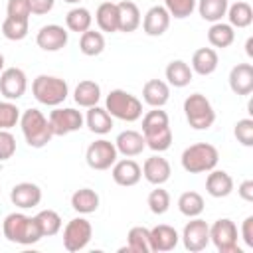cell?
I'll return each mask as SVG.
<instances>
[{"label": "cell", "mask_w": 253, "mask_h": 253, "mask_svg": "<svg viewBox=\"0 0 253 253\" xmlns=\"http://www.w3.org/2000/svg\"><path fill=\"white\" fill-rule=\"evenodd\" d=\"M2 233L10 243L18 245H34L43 237L36 217H30L22 211H12L4 217Z\"/></svg>", "instance_id": "1"}, {"label": "cell", "mask_w": 253, "mask_h": 253, "mask_svg": "<svg viewBox=\"0 0 253 253\" xmlns=\"http://www.w3.org/2000/svg\"><path fill=\"white\" fill-rule=\"evenodd\" d=\"M18 125L22 128V134H24L26 144L30 148H43L53 138L49 121L40 109H26L20 115V123Z\"/></svg>", "instance_id": "2"}, {"label": "cell", "mask_w": 253, "mask_h": 253, "mask_svg": "<svg viewBox=\"0 0 253 253\" xmlns=\"http://www.w3.org/2000/svg\"><path fill=\"white\" fill-rule=\"evenodd\" d=\"M219 150L210 142H196L184 148L180 156V164L190 174H204L217 166Z\"/></svg>", "instance_id": "3"}, {"label": "cell", "mask_w": 253, "mask_h": 253, "mask_svg": "<svg viewBox=\"0 0 253 253\" xmlns=\"http://www.w3.org/2000/svg\"><path fill=\"white\" fill-rule=\"evenodd\" d=\"M32 95L40 105L45 107H59L69 97V85L65 79L57 75H38L32 81Z\"/></svg>", "instance_id": "4"}, {"label": "cell", "mask_w": 253, "mask_h": 253, "mask_svg": "<svg viewBox=\"0 0 253 253\" xmlns=\"http://www.w3.org/2000/svg\"><path fill=\"white\" fill-rule=\"evenodd\" d=\"M105 109L113 119H119L125 123H134L142 117V101L125 89L109 91L105 99Z\"/></svg>", "instance_id": "5"}, {"label": "cell", "mask_w": 253, "mask_h": 253, "mask_svg": "<svg viewBox=\"0 0 253 253\" xmlns=\"http://www.w3.org/2000/svg\"><path fill=\"white\" fill-rule=\"evenodd\" d=\"M184 115L194 130H208L215 123L213 105L202 93H192L184 99Z\"/></svg>", "instance_id": "6"}, {"label": "cell", "mask_w": 253, "mask_h": 253, "mask_svg": "<svg viewBox=\"0 0 253 253\" xmlns=\"http://www.w3.org/2000/svg\"><path fill=\"white\" fill-rule=\"evenodd\" d=\"M210 243L219 253H241L237 245V225L229 217H219L210 225Z\"/></svg>", "instance_id": "7"}, {"label": "cell", "mask_w": 253, "mask_h": 253, "mask_svg": "<svg viewBox=\"0 0 253 253\" xmlns=\"http://www.w3.org/2000/svg\"><path fill=\"white\" fill-rule=\"evenodd\" d=\"M91 237H93V225L83 215L69 219L67 225L63 227V247L69 253H77V251L85 249L89 245Z\"/></svg>", "instance_id": "8"}, {"label": "cell", "mask_w": 253, "mask_h": 253, "mask_svg": "<svg viewBox=\"0 0 253 253\" xmlns=\"http://www.w3.org/2000/svg\"><path fill=\"white\" fill-rule=\"evenodd\" d=\"M47 121H49L53 136L71 134L85 125V117L81 115V111H77L73 107H53Z\"/></svg>", "instance_id": "9"}, {"label": "cell", "mask_w": 253, "mask_h": 253, "mask_svg": "<svg viewBox=\"0 0 253 253\" xmlns=\"http://www.w3.org/2000/svg\"><path fill=\"white\" fill-rule=\"evenodd\" d=\"M85 160H87V166L93 170H99V172L109 170L119 160V152H117L115 142H111L107 138L93 140L85 150Z\"/></svg>", "instance_id": "10"}, {"label": "cell", "mask_w": 253, "mask_h": 253, "mask_svg": "<svg viewBox=\"0 0 253 253\" xmlns=\"http://www.w3.org/2000/svg\"><path fill=\"white\" fill-rule=\"evenodd\" d=\"M180 239H182L186 251L200 253L210 245V225L200 215L198 217H190V221L182 229Z\"/></svg>", "instance_id": "11"}, {"label": "cell", "mask_w": 253, "mask_h": 253, "mask_svg": "<svg viewBox=\"0 0 253 253\" xmlns=\"http://www.w3.org/2000/svg\"><path fill=\"white\" fill-rule=\"evenodd\" d=\"M28 89V77L20 67H6L0 73V95L8 101H18Z\"/></svg>", "instance_id": "12"}, {"label": "cell", "mask_w": 253, "mask_h": 253, "mask_svg": "<svg viewBox=\"0 0 253 253\" xmlns=\"http://www.w3.org/2000/svg\"><path fill=\"white\" fill-rule=\"evenodd\" d=\"M67 42H69V32L59 24L42 26L36 34V43L43 51H59L67 45Z\"/></svg>", "instance_id": "13"}, {"label": "cell", "mask_w": 253, "mask_h": 253, "mask_svg": "<svg viewBox=\"0 0 253 253\" xmlns=\"http://www.w3.org/2000/svg\"><path fill=\"white\" fill-rule=\"evenodd\" d=\"M111 176L115 180V184L123 186V188H130V186H136L142 178V168L136 160L132 158H123V160H117L113 166H111Z\"/></svg>", "instance_id": "14"}, {"label": "cell", "mask_w": 253, "mask_h": 253, "mask_svg": "<svg viewBox=\"0 0 253 253\" xmlns=\"http://www.w3.org/2000/svg\"><path fill=\"white\" fill-rule=\"evenodd\" d=\"M142 168V176L146 182H150L152 186H162L170 180V174H172V168H170V162L160 156V154H152L150 158L144 160V164L140 166Z\"/></svg>", "instance_id": "15"}, {"label": "cell", "mask_w": 253, "mask_h": 253, "mask_svg": "<svg viewBox=\"0 0 253 253\" xmlns=\"http://www.w3.org/2000/svg\"><path fill=\"white\" fill-rule=\"evenodd\" d=\"M170 14L164 6H152L146 10L142 18V32L150 38H160L168 28H170Z\"/></svg>", "instance_id": "16"}, {"label": "cell", "mask_w": 253, "mask_h": 253, "mask_svg": "<svg viewBox=\"0 0 253 253\" xmlns=\"http://www.w3.org/2000/svg\"><path fill=\"white\" fill-rule=\"evenodd\" d=\"M10 200L20 210L36 208L42 202V188L34 182H20L10 190Z\"/></svg>", "instance_id": "17"}, {"label": "cell", "mask_w": 253, "mask_h": 253, "mask_svg": "<svg viewBox=\"0 0 253 253\" xmlns=\"http://www.w3.org/2000/svg\"><path fill=\"white\" fill-rule=\"evenodd\" d=\"M180 241V233L168 225V223H158L150 229V249L152 253H164L172 251Z\"/></svg>", "instance_id": "18"}, {"label": "cell", "mask_w": 253, "mask_h": 253, "mask_svg": "<svg viewBox=\"0 0 253 253\" xmlns=\"http://www.w3.org/2000/svg\"><path fill=\"white\" fill-rule=\"evenodd\" d=\"M229 89L235 95H251L253 93V65L251 63H237L229 71Z\"/></svg>", "instance_id": "19"}, {"label": "cell", "mask_w": 253, "mask_h": 253, "mask_svg": "<svg viewBox=\"0 0 253 253\" xmlns=\"http://www.w3.org/2000/svg\"><path fill=\"white\" fill-rule=\"evenodd\" d=\"M115 146H117V152L119 154H123L126 158H132V156L142 154V150L146 148V142H144L142 132L132 130V128H126V130H123V132L117 134Z\"/></svg>", "instance_id": "20"}, {"label": "cell", "mask_w": 253, "mask_h": 253, "mask_svg": "<svg viewBox=\"0 0 253 253\" xmlns=\"http://www.w3.org/2000/svg\"><path fill=\"white\" fill-rule=\"evenodd\" d=\"M170 99V85L162 79H148L142 85V101L148 107H164Z\"/></svg>", "instance_id": "21"}, {"label": "cell", "mask_w": 253, "mask_h": 253, "mask_svg": "<svg viewBox=\"0 0 253 253\" xmlns=\"http://www.w3.org/2000/svg\"><path fill=\"white\" fill-rule=\"evenodd\" d=\"M206 192L211 198H227L233 192V178L225 170H210L206 178Z\"/></svg>", "instance_id": "22"}, {"label": "cell", "mask_w": 253, "mask_h": 253, "mask_svg": "<svg viewBox=\"0 0 253 253\" xmlns=\"http://www.w3.org/2000/svg\"><path fill=\"white\" fill-rule=\"evenodd\" d=\"M217 63H219V57H217V51L213 47H200L194 51L190 67L194 73L208 77L217 69Z\"/></svg>", "instance_id": "23"}, {"label": "cell", "mask_w": 253, "mask_h": 253, "mask_svg": "<svg viewBox=\"0 0 253 253\" xmlns=\"http://www.w3.org/2000/svg\"><path fill=\"white\" fill-rule=\"evenodd\" d=\"M164 75H166V83L170 87H176V89H182V87L190 85V81L194 79V71L184 59H172L166 65Z\"/></svg>", "instance_id": "24"}, {"label": "cell", "mask_w": 253, "mask_h": 253, "mask_svg": "<svg viewBox=\"0 0 253 253\" xmlns=\"http://www.w3.org/2000/svg\"><path fill=\"white\" fill-rule=\"evenodd\" d=\"M99 204H101V198L93 188H79L71 194V208L79 215L95 213L99 210Z\"/></svg>", "instance_id": "25"}, {"label": "cell", "mask_w": 253, "mask_h": 253, "mask_svg": "<svg viewBox=\"0 0 253 253\" xmlns=\"http://www.w3.org/2000/svg\"><path fill=\"white\" fill-rule=\"evenodd\" d=\"M95 22L99 26V32H119V6L115 2H101L95 10Z\"/></svg>", "instance_id": "26"}, {"label": "cell", "mask_w": 253, "mask_h": 253, "mask_svg": "<svg viewBox=\"0 0 253 253\" xmlns=\"http://www.w3.org/2000/svg\"><path fill=\"white\" fill-rule=\"evenodd\" d=\"M73 101L83 107V109H89V107H95L99 105L101 101V85L91 81V79H83L77 83V87L73 89Z\"/></svg>", "instance_id": "27"}, {"label": "cell", "mask_w": 253, "mask_h": 253, "mask_svg": "<svg viewBox=\"0 0 253 253\" xmlns=\"http://www.w3.org/2000/svg\"><path fill=\"white\" fill-rule=\"evenodd\" d=\"M121 253H152L150 249V229L142 225H134L126 233V247L119 249Z\"/></svg>", "instance_id": "28"}, {"label": "cell", "mask_w": 253, "mask_h": 253, "mask_svg": "<svg viewBox=\"0 0 253 253\" xmlns=\"http://www.w3.org/2000/svg\"><path fill=\"white\" fill-rule=\"evenodd\" d=\"M117 6H119V32H125V34L136 32L142 22L138 6L132 0H123Z\"/></svg>", "instance_id": "29"}, {"label": "cell", "mask_w": 253, "mask_h": 253, "mask_svg": "<svg viewBox=\"0 0 253 253\" xmlns=\"http://www.w3.org/2000/svg\"><path fill=\"white\" fill-rule=\"evenodd\" d=\"M85 125L95 134H107V132H111V128H113L115 123H113V117L109 115V111L105 107L95 105V107H89L87 109Z\"/></svg>", "instance_id": "30"}, {"label": "cell", "mask_w": 253, "mask_h": 253, "mask_svg": "<svg viewBox=\"0 0 253 253\" xmlns=\"http://www.w3.org/2000/svg\"><path fill=\"white\" fill-rule=\"evenodd\" d=\"M225 16H227V24L231 28H249L253 22V8L249 2L237 0L227 6Z\"/></svg>", "instance_id": "31"}, {"label": "cell", "mask_w": 253, "mask_h": 253, "mask_svg": "<svg viewBox=\"0 0 253 253\" xmlns=\"http://www.w3.org/2000/svg\"><path fill=\"white\" fill-rule=\"evenodd\" d=\"M208 42L211 47H229L235 42V28L225 22H213L208 30Z\"/></svg>", "instance_id": "32"}, {"label": "cell", "mask_w": 253, "mask_h": 253, "mask_svg": "<svg viewBox=\"0 0 253 253\" xmlns=\"http://www.w3.org/2000/svg\"><path fill=\"white\" fill-rule=\"evenodd\" d=\"M168 126H170V119H168V113L162 111V107H152L142 115V136L154 134Z\"/></svg>", "instance_id": "33"}, {"label": "cell", "mask_w": 253, "mask_h": 253, "mask_svg": "<svg viewBox=\"0 0 253 253\" xmlns=\"http://www.w3.org/2000/svg\"><path fill=\"white\" fill-rule=\"evenodd\" d=\"M91 24H93V16L87 8L83 6H75L71 8L67 14H65V28L69 32H75V34H83L87 30H91Z\"/></svg>", "instance_id": "34"}, {"label": "cell", "mask_w": 253, "mask_h": 253, "mask_svg": "<svg viewBox=\"0 0 253 253\" xmlns=\"http://www.w3.org/2000/svg\"><path fill=\"white\" fill-rule=\"evenodd\" d=\"M229 0H198L196 8L202 16V20L213 24V22H221L225 12H227Z\"/></svg>", "instance_id": "35"}, {"label": "cell", "mask_w": 253, "mask_h": 253, "mask_svg": "<svg viewBox=\"0 0 253 253\" xmlns=\"http://www.w3.org/2000/svg\"><path fill=\"white\" fill-rule=\"evenodd\" d=\"M105 49V36L103 32H97V30H87L81 34L79 38V51L87 57H95V55H101Z\"/></svg>", "instance_id": "36"}, {"label": "cell", "mask_w": 253, "mask_h": 253, "mask_svg": "<svg viewBox=\"0 0 253 253\" xmlns=\"http://www.w3.org/2000/svg\"><path fill=\"white\" fill-rule=\"evenodd\" d=\"M204 208H206V202H204L202 194H198L194 190L182 192L178 198V210L186 217H198L204 211Z\"/></svg>", "instance_id": "37"}, {"label": "cell", "mask_w": 253, "mask_h": 253, "mask_svg": "<svg viewBox=\"0 0 253 253\" xmlns=\"http://www.w3.org/2000/svg\"><path fill=\"white\" fill-rule=\"evenodd\" d=\"M34 217H36L43 237H51L61 231V215L55 210H42Z\"/></svg>", "instance_id": "38"}, {"label": "cell", "mask_w": 253, "mask_h": 253, "mask_svg": "<svg viewBox=\"0 0 253 253\" xmlns=\"http://www.w3.org/2000/svg\"><path fill=\"white\" fill-rule=\"evenodd\" d=\"M30 32V20H18L6 16L2 22V36L10 42H22Z\"/></svg>", "instance_id": "39"}, {"label": "cell", "mask_w": 253, "mask_h": 253, "mask_svg": "<svg viewBox=\"0 0 253 253\" xmlns=\"http://www.w3.org/2000/svg\"><path fill=\"white\" fill-rule=\"evenodd\" d=\"M146 206H148V210H150L154 215H162V213H166V211L170 210V194H168L162 186H156V188L148 194Z\"/></svg>", "instance_id": "40"}, {"label": "cell", "mask_w": 253, "mask_h": 253, "mask_svg": "<svg viewBox=\"0 0 253 253\" xmlns=\"http://www.w3.org/2000/svg\"><path fill=\"white\" fill-rule=\"evenodd\" d=\"M20 109L16 107L14 101H0V130H10L20 123Z\"/></svg>", "instance_id": "41"}, {"label": "cell", "mask_w": 253, "mask_h": 253, "mask_svg": "<svg viewBox=\"0 0 253 253\" xmlns=\"http://www.w3.org/2000/svg\"><path fill=\"white\" fill-rule=\"evenodd\" d=\"M198 0H164V8L168 10L170 18L176 20H184L188 16H192V12L196 10Z\"/></svg>", "instance_id": "42"}, {"label": "cell", "mask_w": 253, "mask_h": 253, "mask_svg": "<svg viewBox=\"0 0 253 253\" xmlns=\"http://www.w3.org/2000/svg\"><path fill=\"white\" fill-rule=\"evenodd\" d=\"M172 128L168 126V128H164V130H158V132H154V134H146L144 136V142H146V146L150 148V150H154V152H164V150H168L170 146H172Z\"/></svg>", "instance_id": "43"}, {"label": "cell", "mask_w": 253, "mask_h": 253, "mask_svg": "<svg viewBox=\"0 0 253 253\" xmlns=\"http://www.w3.org/2000/svg\"><path fill=\"white\" fill-rule=\"evenodd\" d=\"M233 134L237 138L239 144L251 148L253 146V119H239L233 126Z\"/></svg>", "instance_id": "44"}, {"label": "cell", "mask_w": 253, "mask_h": 253, "mask_svg": "<svg viewBox=\"0 0 253 253\" xmlns=\"http://www.w3.org/2000/svg\"><path fill=\"white\" fill-rule=\"evenodd\" d=\"M6 16L18 18V20H30L32 8L28 0H8L6 4Z\"/></svg>", "instance_id": "45"}, {"label": "cell", "mask_w": 253, "mask_h": 253, "mask_svg": "<svg viewBox=\"0 0 253 253\" xmlns=\"http://www.w3.org/2000/svg\"><path fill=\"white\" fill-rule=\"evenodd\" d=\"M16 154V136L10 130H0V162L10 160Z\"/></svg>", "instance_id": "46"}, {"label": "cell", "mask_w": 253, "mask_h": 253, "mask_svg": "<svg viewBox=\"0 0 253 253\" xmlns=\"http://www.w3.org/2000/svg\"><path fill=\"white\" fill-rule=\"evenodd\" d=\"M239 235H241L243 243H245L247 247H251V249H253V215H247V217L243 219Z\"/></svg>", "instance_id": "47"}, {"label": "cell", "mask_w": 253, "mask_h": 253, "mask_svg": "<svg viewBox=\"0 0 253 253\" xmlns=\"http://www.w3.org/2000/svg\"><path fill=\"white\" fill-rule=\"evenodd\" d=\"M28 2L32 8V14H36V16H43V14L51 12L53 4H55V0H28Z\"/></svg>", "instance_id": "48"}, {"label": "cell", "mask_w": 253, "mask_h": 253, "mask_svg": "<svg viewBox=\"0 0 253 253\" xmlns=\"http://www.w3.org/2000/svg\"><path fill=\"white\" fill-rule=\"evenodd\" d=\"M237 194L243 202H253V180H243L237 186Z\"/></svg>", "instance_id": "49"}, {"label": "cell", "mask_w": 253, "mask_h": 253, "mask_svg": "<svg viewBox=\"0 0 253 253\" xmlns=\"http://www.w3.org/2000/svg\"><path fill=\"white\" fill-rule=\"evenodd\" d=\"M245 51H247L249 57H253V38H247V42H245Z\"/></svg>", "instance_id": "50"}, {"label": "cell", "mask_w": 253, "mask_h": 253, "mask_svg": "<svg viewBox=\"0 0 253 253\" xmlns=\"http://www.w3.org/2000/svg\"><path fill=\"white\" fill-rule=\"evenodd\" d=\"M4 63H6V59H4V55L0 53V73H2L4 69H6V67H4Z\"/></svg>", "instance_id": "51"}, {"label": "cell", "mask_w": 253, "mask_h": 253, "mask_svg": "<svg viewBox=\"0 0 253 253\" xmlns=\"http://www.w3.org/2000/svg\"><path fill=\"white\" fill-rule=\"evenodd\" d=\"M63 2H67V4H79L81 0H63Z\"/></svg>", "instance_id": "52"}]
</instances>
